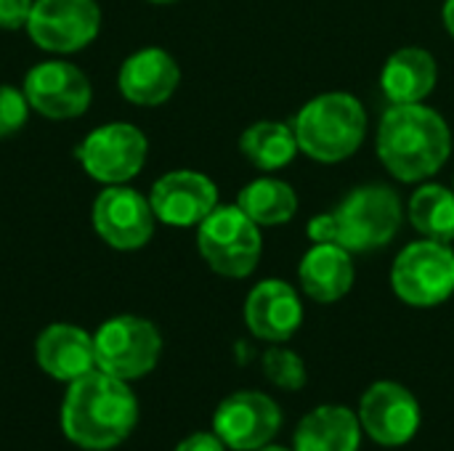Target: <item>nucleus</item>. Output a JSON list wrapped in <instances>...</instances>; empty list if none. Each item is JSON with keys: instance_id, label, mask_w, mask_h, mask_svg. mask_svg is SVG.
Returning a JSON list of instances; mask_svg holds the SVG:
<instances>
[{"instance_id": "nucleus-1", "label": "nucleus", "mask_w": 454, "mask_h": 451, "mask_svg": "<svg viewBox=\"0 0 454 451\" xmlns=\"http://www.w3.org/2000/svg\"><path fill=\"white\" fill-rule=\"evenodd\" d=\"M138 423V399L130 383L93 369L67 385L61 404L64 436L85 451H109L128 441Z\"/></svg>"}, {"instance_id": "nucleus-2", "label": "nucleus", "mask_w": 454, "mask_h": 451, "mask_svg": "<svg viewBox=\"0 0 454 451\" xmlns=\"http://www.w3.org/2000/svg\"><path fill=\"white\" fill-rule=\"evenodd\" d=\"M375 146L394 178L420 183L447 165L452 133L447 120L426 104H391L380 120Z\"/></svg>"}, {"instance_id": "nucleus-3", "label": "nucleus", "mask_w": 454, "mask_h": 451, "mask_svg": "<svg viewBox=\"0 0 454 451\" xmlns=\"http://www.w3.org/2000/svg\"><path fill=\"white\" fill-rule=\"evenodd\" d=\"M293 130L306 157L333 165L348 159L364 144L367 112L351 93H322L298 112Z\"/></svg>"}, {"instance_id": "nucleus-4", "label": "nucleus", "mask_w": 454, "mask_h": 451, "mask_svg": "<svg viewBox=\"0 0 454 451\" xmlns=\"http://www.w3.org/2000/svg\"><path fill=\"white\" fill-rule=\"evenodd\" d=\"M197 250L218 276L245 279L258 268L263 253L261 226L239 205H218L197 226Z\"/></svg>"}, {"instance_id": "nucleus-5", "label": "nucleus", "mask_w": 454, "mask_h": 451, "mask_svg": "<svg viewBox=\"0 0 454 451\" xmlns=\"http://www.w3.org/2000/svg\"><path fill=\"white\" fill-rule=\"evenodd\" d=\"M93 348L96 369L133 383L146 377L160 364L162 335L149 319L120 314L106 319L93 332Z\"/></svg>"}, {"instance_id": "nucleus-6", "label": "nucleus", "mask_w": 454, "mask_h": 451, "mask_svg": "<svg viewBox=\"0 0 454 451\" xmlns=\"http://www.w3.org/2000/svg\"><path fill=\"white\" fill-rule=\"evenodd\" d=\"M338 237L335 242L348 253H367L388 245L402 226V199L383 183L354 189L333 213Z\"/></svg>"}, {"instance_id": "nucleus-7", "label": "nucleus", "mask_w": 454, "mask_h": 451, "mask_svg": "<svg viewBox=\"0 0 454 451\" xmlns=\"http://www.w3.org/2000/svg\"><path fill=\"white\" fill-rule=\"evenodd\" d=\"M396 298L412 308H434L454 292V253L450 245L418 239L407 245L391 268Z\"/></svg>"}, {"instance_id": "nucleus-8", "label": "nucleus", "mask_w": 454, "mask_h": 451, "mask_svg": "<svg viewBox=\"0 0 454 451\" xmlns=\"http://www.w3.org/2000/svg\"><path fill=\"white\" fill-rule=\"evenodd\" d=\"M146 154L149 141L144 130L133 122L98 125L77 146V159L82 170L104 186H120L133 181L144 170Z\"/></svg>"}, {"instance_id": "nucleus-9", "label": "nucleus", "mask_w": 454, "mask_h": 451, "mask_svg": "<svg viewBox=\"0 0 454 451\" xmlns=\"http://www.w3.org/2000/svg\"><path fill=\"white\" fill-rule=\"evenodd\" d=\"M101 32V8L96 0H35L27 21L29 40L53 56L88 48Z\"/></svg>"}, {"instance_id": "nucleus-10", "label": "nucleus", "mask_w": 454, "mask_h": 451, "mask_svg": "<svg viewBox=\"0 0 454 451\" xmlns=\"http://www.w3.org/2000/svg\"><path fill=\"white\" fill-rule=\"evenodd\" d=\"M356 415L364 436L386 449L407 447L418 436L423 423L418 396L396 380L372 383L364 391Z\"/></svg>"}, {"instance_id": "nucleus-11", "label": "nucleus", "mask_w": 454, "mask_h": 451, "mask_svg": "<svg viewBox=\"0 0 454 451\" xmlns=\"http://www.w3.org/2000/svg\"><path fill=\"white\" fill-rule=\"evenodd\" d=\"M21 90L32 106L45 120H74L90 109L93 88L88 74L64 58H48L35 64L21 82Z\"/></svg>"}, {"instance_id": "nucleus-12", "label": "nucleus", "mask_w": 454, "mask_h": 451, "mask_svg": "<svg viewBox=\"0 0 454 451\" xmlns=\"http://www.w3.org/2000/svg\"><path fill=\"white\" fill-rule=\"evenodd\" d=\"M90 221L104 245H109L112 250L133 253L149 245V239L154 237L157 215L149 197L130 189L128 183H120L101 189V194L93 199Z\"/></svg>"}, {"instance_id": "nucleus-13", "label": "nucleus", "mask_w": 454, "mask_h": 451, "mask_svg": "<svg viewBox=\"0 0 454 451\" xmlns=\"http://www.w3.org/2000/svg\"><path fill=\"white\" fill-rule=\"evenodd\" d=\"M282 407L263 391H237L213 415V433L229 451H255L271 444L282 431Z\"/></svg>"}, {"instance_id": "nucleus-14", "label": "nucleus", "mask_w": 454, "mask_h": 451, "mask_svg": "<svg viewBox=\"0 0 454 451\" xmlns=\"http://www.w3.org/2000/svg\"><path fill=\"white\" fill-rule=\"evenodd\" d=\"M149 202L160 223L189 229L218 207V186L200 170H170L152 183Z\"/></svg>"}, {"instance_id": "nucleus-15", "label": "nucleus", "mask_w": 454, "mask_h": 451, "mask_svg": "<svg viewBox=\"0 0 454 451\" xmlns=\"http://www.w3.org/2000/svg\"><path fill=\"white\" fill-rule=\"evenodd\" d=\"M245 324L258 340L287 343L303 324L301 295L282 279L258 282L245 300Z\"/></svg>"}, {"instance_id": "nucleus-16", "label": "nucleus", "mask_w": 454, "mask_h": 451, "mask_svg": "<svg viewBox=\"0 0 454 451\" xmlns=\"http://www.w3.org/2000/svg\"><path fill=\"white\" fill-rule=\"evenodd\" d=\"M181 66L178 61L157 45L138 48L130 53L117 72L120 96L136 106H160L178 90Z\"/></svg>"}, {"instance_id": "nucleus-17", "label": "nucleus", "mask_w": 454, "mask_h": 451, "mask_svg": "<svg viewBox=\"0 0 454 451\" xmlns=\"http://www.w3.org/2000/svg\"><path fill=\"white\" fill-rule=\"evenodd\" d=\"M35 362L51 380L69 385L96 369L93 335L69 322L48 324L35 340Z\"/></svg>"}, {"instance_id": "nucleus-18", "label": "nucleus", "mask_w": 454, "mask_h": 451, "mask_svg": "<svg viewBox=\"0 0 454 451\" xmlns=\"http://www.w3.org/2000/svg\"><path fill=\"white\" fill-rule=\"evenodd\" d=\"M298 282L314 303H338L354 287L351 253L335 242L314 245L298 266Z\"/></svg>"}, {"instance_id": "nucleus-19", "label": "nucleus", "mask_w": 454, "mask_h": 451, "mask_svg": "<svg viewBox=\"0 0 454 451\" xmlns=\"http://www.w3.org/2000/svg\"><path fill=\"white\" fill-rule=\"evenodd\" d=\"M359 415L340 404H322L301 417L293 433L295 451H359L362 449Z\"/></svg>"}, {"instance_id": "nucleus-20", "label": "nucleus", "mask_w": 454, "mask_h": 451, "mask_svg": "<svg viewBox=\"0 0 454 451\" xmlns=\"http://www.w3.org/2000/svg\"><path fill=\"white\" fill-rule=\"evenodd\" d=\"M436 80L439 64L420 45L394 51L380 72V88L391 104H423L434 93Z\"/></svg>"}, {"instance_id": "nucleus-21", "label": "nucleus", "mask_w": 454, "mask_h": 451, "mask_svg": "<svg viewBox=\"0 0 454 451\" xmlns=\"http://www.w3.org/2000/svg\"><path fill=\"white\" fill-rule=\"evenodd\" d=\"M239 152L245 154V159L263 170H279L285 165H290L295 159V154L301 152L295 130L285 122H274V120H263L250 125L242 138H239Z\"/></svg>"}, {"instance_id": "nucleus-22", "label": "nucleus", "mask_w": 454, "mask_h": 451, "mask_svg": "<svg viewBox=\"0 0 454 451\" xmlns=\"http://www.w3.org/2000/svg\"><path fill=\"white\" fill-rule=\"evenodd\" d=\"M237 205L258 226H279V223L293 221V215L298 213L295 189L285 183L282 178H269V175L250 181L239 191Z\"/></svg>"}, {"instance_id": "nucleus-23", "label": "nucleus", "mask_w": 454, "mask_h": 451, "mask_svg": "<svg viewBox=\"0 0 454 451\" xmlns=\"http://www.w3.org/2000/svg\"><path fill=\"white\" fill-rule=\"evenodd\" d=\"M407 215L420 237L444 245L454 242V191H450L447 186H420L407 205Z\"/></svg>"}, {"instance_id": "nucleus-24", "label": "nucleus", "mask_w": 454, "mask_h": 451, "mask_svg": "<svg viewBox=\"0 0 454 451\" xmlns=\"http://www.w3.org/2000/svg\"><path fill=\"white\" fill-rule=\"evenodd\" d=\"M263 375L274 388L290 391V393L301 391L309 383V372H306L303 359L295 351L285 348L282 343H274L263 354Z\"/></svg>"}, {"instance_id": "nucleus-25", "label": "nucleus", "mask_w": 454, "mask_h": 451, "mask_svg": "<svg viewBox=\"0 0 454 451\" xmlns=\"http://www.w3.org/2000/svg\"><path fill=\"white\" fill-rule=\"evenodd\" d=\"M32 106L24 96L21 88L0 82V138H11L16 136L29 117Z\"/></svg>"}, {"instance_id": "nucleus-26", "label": "nucleus", "mask_w": 454, "mask_h": 451, "mask_svg": "<svg viewBox=\"0 0 454 451\" xmlns=\"http://www.w3.org/2000/svg\"><path fill=\"white\" fill-rule=\"evenodd\" d=\"M32 3L35 0H0V29L3 32L27 29Z\"/></svg>"}, {"instance_id": "nucleus-27", "label": "nucleus", "mask_w": 454, "mask_h": 451, "mask_svg": "<svg viewBox=\"0 0 454 451\" xmlns=\"http://www.w3.org/2000/svg\"><path fill=\"white\" fill-rule=\"evenodd\" d=\"M176 451H229L226 444L213 433V431H197L192 436H186Z\"/></svg>"}, {"instance_id": "nucleus-28", "label": "nucleus", "mask_w": 454, "mask_h": 451, "mask_svg": "<svg viewBox=\"0 0 454 451\" xmlns=\"http://www.w3.org/2000/svg\"><path fill=\"white\" fill-rule=\"evenodd\" d=\"M309 237H311L314 245H319V242H335V237H338L335 215H333V213L317 215V218L309 223ZM335 245H338V242H335Z\"/></svg>"}, {"instance_id": "nucleus-29", "label": "nucleus", "mask_w": 454, "mask_h": 451, "mask_svg": "<svg viewBox=\"0 0 454 451\" xmlns=\"http://www.w3.org/2000/svg\"><path fill=\"white\" fill-rule=\"evenodd\" d=\"M442 19H444V27H447V32H450V35L454 37V0H447V3H444Z\"/></svg>"}, {"instance_id": "nucleus-30", "label": "nucleus", "mask_w": 454, "mask_h": 451, "mask_svg": "<svg viewBox=\"0 0 454 451\" xmlns=\"http://www.w3.org/2000/svg\"><path fill=\"white\" fill-rule=\"evenodd\" d=\"M255 451H295V449H287V447H279V444H266V447H261V449H255Z\"/></svg>"}, {"instance_id": "nucleus-31", "label": "nucleus", "mask_w": 454, "mask_h": 451, "mask_svg": "<svg viewBox=\"0 0 454 451\" xmlns=\"http://www.w3.org/2000/svg\"><path fill=\"white\" fill-rule=\"evenodd\" d=\"M146 3H154V5H170V3H176V0H146Z\"/></svg>"}]
</instances>
